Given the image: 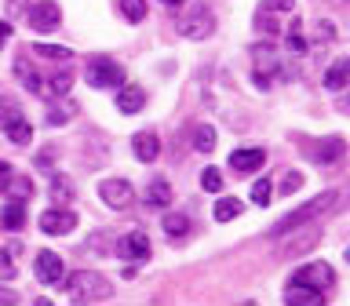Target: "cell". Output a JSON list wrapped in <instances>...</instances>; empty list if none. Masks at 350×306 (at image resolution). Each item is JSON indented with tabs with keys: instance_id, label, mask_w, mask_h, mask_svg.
<instances>
[{
	"instance_id": "1",
	"label": "cell",
	"mask_w": 350,
	"mask_h": 306,
	"mask_svg": "<svg viewBox=\"0 0 350 306\" xmlns=\"http://www.w3.org/2000/svg\"><path fill=\"white\" fill-rule=\"evenodd\" d=\"M62 288L70 295V303H103L113 295V281H106L95 270H77L70 277H62Z\"/></svg>"
},
{
	"instance_id": "2",
	"label": "cell",
	"mask_w": 350,
	"mask_h": 306,
	"mask_svg": "<svg viewBox=\"0 0 350 306\" xmlns=\"http://www.w3.org/2000/svg\"><path fill=\"white\" fill-rule=\"evenodd\" d=\"M339 201V193L336 190H325V193H317V197H310L306 204H299L295 212H288V215H281L278 219V226L270 230V237H281L284 230H292V226H299V223H310V219H321L328 208H332Z\"/></svg>"
},
{
	"instance_id": "3",
	"label": "cell",
	"mask_w": 350,
	"mask_h": 306,
	"mask_svg": "<svg viewBox=\"0 0 350 306\" xmlns=\"http://www.w3.org/2000/svg\"><path fill=\"white\" fill-rule=\"evenodd\" d=\"M175 29H179V37L186 40H204L215 33V11L208 4H193L186 15H179V22H175Z\"/></svg>"
},
{
	"instance_id": "4",
	"label": "cell",
	"mask_w": 350,
	"mask_h": 306,
	"mask_svg": "<svg viewBox=\"0 0 350 306\" xmlns=\"http://www.w3.org/2000/svg\"><path fill=\"white\" fill-rule=\"evenodd\" d=\"M284 234H292V237H288V245H284V255H303V251H310L317 240H321V219L299 223V226L284 230ZM284 234H281V237H284Z\"/></svg>"
},
{
	"instance_id": "5",
	"label": "cell",
	"mask_w": 350,
	"mask_h": 306,
	"mask_svg": "<svg viewBox=\"0 0 350 306\" xmlns=\"http://www.w3.org/2000/svg\"><path fill=\"white\" fill-rule=\"evenodd\" d=\"M88 84L92 87H117L124 84V70H120V62L113 59H92L88 62Z\"/></svg>"
},
{
	"instance_id": "6",
	"label": "cell",
	"mask_w": 350,
	"mask_h": 306,
	"mask_svg": "<svg viewBox=\"0 0 350 306\" xmlns=\"http://www.w3.org/2000/svg\"><path fill=\"white\" fill-rule=\"evenodd\" d=\"M26 22H29L33 33H51V29H59L62 11H59L55 0H37L33 8H26Z\"/></svg>"
},
{
	"instance_id": "7",
	"label": "cell",
	"mask_w": 350,
	"mask_h": 306,
	"mask_svg": "<svg viewBox=\"0 0 350 306\" xmlns=\"http://www.w3.org/2000/svg\"><path fill=\"white\" fill-rule=\"evenodd\" d=\"M98 197H103L106 208H117V212H124V208L135 201V190H131L128 179H103V182H98Z\"/></svg>"
},
{
	"instance_id": "8",
	"label": "cell",
	"mask_w": 350,
	"mask_h": 306,
	"mask_svg": "<svg viewBox=\"0 0 350 306\" xmlns=\"http://www.w3.org/2000/svg\"><path fill=\"white\" fill-rule=\"evenodd\" d=\"M292 281L310 284V288H317V292H328L336 284V270L328 266V262H306V266H299L292 273Z\"/></svg>"
},
{
	"instance_id": "9",
	"label": "cell",
	"mask_w": 350,
	"mask_h": 306,
	"mask_svg": "<svg viewBox=\"0 0 350 306\" xmlns=\"http://www.w3.org/2000/svg\"><path fill=\"white\" fill-rule=\"evenodd\" d=\"M33 273H37L40 284H62L66 262L59 259V251H37V259H33Z\"/></svg>"
},
{
	"instance_id": "10",
	"label": "cell",
	"mask_w": 350,
	"mask_h": 306,
	"mask_svg": "<svg viewBox=\"0 0 350 306\" xmlns=\"http://www.w3.org/2000/svg\"><path fill=\"white\" fill-rule=\"evenodd\" d=\"M117 255L120 259H131V262H142V259H150V237H146V230H131L128 237H120L117 240Z\"/></svg>"
},
{
	"instance_id": "11",
	"label": "cell",
	"mask_w": 350,
	"mask_h": 306,
	"mask_svg": "<svg viewBox=\"0 0 350 306\" xmlns=\"http://www.w3.org/2000/svg\"><path fill=\"white\" fill-rule=\"evenodd\" d=\"M73 226H77V215L70 208H48V212L40 215V230L48 237H62V234H70Z\"/></svg>"
},
{
	"instance_id": "12",
	"label": "cell",
	"mask_w": 350,
	"mask_h": 306,
	"mask_svg": "<svg viewBox=\"0 0 350 306\" xmlns=\"http://www.w3.org/2000/svg\"><path fill=\"white\" fill-rule=\"evenodd\" d=\"M131 153L142 161V164H150V161H157V153H161V142L153 131H135L131 135Z\"/></svg>"
},
{
	"instance_id": "13",
	"label": "cell",
	"mask_w": 350,
	"mask_h": 306,
	"mask_svg": "<svg viewBox=\"0 0 350 306\" xmlns=\"http://www.w3.org/2000/svg\"><path fill=\"white\" fill-rule=\"evenodd\" d=\"M117 106H120V113H139V109L146 106V92H142L139 84H120L117 87Z\"/></svg>"
},
{
	"instance_id": "14",
	"label": "cell",
	"mask_w": 350,
	"mask_h": 306,
	"mask_svg": "<svg viewBox=\"0 0 350 306\" xmlns=\"http://www.w3.org/2000/svg\"><path fill=\"white\" fill-rule=\"evenodd\" d=\"M230 164H234V171H241V175H248V171H256V168H262L267 164V153L262 150H234L230 153Z\"/></svg>"
},
{
	"instance_id": "15",
	"label": "cell",
	"mask_w": 350,
	"mask_h": 306,
	"mask_svg": "<svg viewBox=\"0 0 350 306\" xmlns=\"http://www.w3.org/2000/svg\"><path fill=\"white\" fill-rule=\"evenodd\" d=\"M321 299H325V292L310 288V284H299V281H292L288 288H284V303H299V306H321Z\"/></svg>"
},
{
	"instance_id": "16",
	"label": "cell",
	"mask_w": 350,
	"mask_h": 306,
	"mask_svg": "<svg viewBox=\"0 0 350 306\" xmlns=\"http://www.w3.org/2000/svg\"><path fill=\"white\" fill-rule=\"evenodd\" d=\"M26 226V204L22 201H11L0 208V230H8V234H15V230Z\"/></svg>"
},
{
	"instance_id": "17",
	"label": "cell",
	"mask_w": 350,
	"mask_h": 306,
	"mask_svg": "<svg viewBox=\"0 0 350 306\" xmlns=\"http://www.w3.org/2000/svg\"><path fill=\"white\" fill-rule=\"evenodd\" d=\"M347 81H350V59H336L325 70V87H328V92H343Z\"/></svg>"
},
{
	"instance_id": "18",
	"label": "cell",
	"mask_w": 350,
	"mask_h": 306,
	"mask_svg": "<svg viewBox=\"0 0 350 306\" xmlns=\"http://www.w3.org/2000/svg\"><path fill=\"white\" fill-rule=\"evenodd\" d=\"M161 226H164V237H168V240H183L186 234H190V215L168 212V215L161 219Z\"/></svg>"
},
{
	"instance_id": "19",
	"label": "cell",
	"mask_w": 350,
	"mask_h": 306,
	"mask_svg": "<svg viewBox=\"0 0 350 306\" xmlns=\"http://www.w3.org/2000/svg\"><path fill=\"white\" fill-rule=\"evenodd\" d=\"M142 197H146V208H168V204H172V186H168V179H153Z\"/></svg>"
},
{
	"instance_id": "20",
	"label": "cell",
	"mask_w": 350,
	"mask_h": 306,
	"mask_svg": "<svg viewBox=\"0 0 350 306\" xmlns=\"http://www.w3.org/2000/svg\"><path fill=\"white\" fill-rule=\"evenodd\" d=\"M343 153H347V142L339 139V135H328L321 146H317V164H336Z\"/></svg>"
},
{
	"instance_id": "21",
	"label": "cell",
	"mask_w": 350,
	"mask_h": 306,
	"mask_svg": "<svg viewBox=\"0 0 350 306\" xmlns=\"http://www.w3.org/2000/svg\"><path fill=\"white\" fill-rule=\"evenodd\" d=\"M8 197H11V201H26V197H33V179H29V175H15V171H11L8 175Z\"/></svg>"
},
{
	"instance_id": "22",
	"label": "cell",
	"mask_w": 350,
	"mask_h": 306,
	"mask_svg": "<svg viewBox=\"0 0 350 306\" xmlns=\"http://www.w3.org/2000/svg\"><path fill=\"white\" fill-rule=\"evenodd\" d=\"M241 208H245V204H241L237 197H219L215 208H212V215H215V223H230V219L241 215Z\"/></svg>"
},
{
	"instance_id": "23",
	"label": "cell",
	"mask_w": 350,
	"mask_h": 306,
	"mask_svg": "<svg viewBox=\"0 0 350 306\" xmlns=\"http://www.w3.org/2000/svg\"><path fill=\"white\" fill-rule=\"evenodd\" d=\"M4 131H8V139L15 142V146H29V139H33V124H29L26 117H15Z\"/></svg>"
},
{
	"instance_id": "24",
	"label": "cell",
	"mask_w": 350,
	"mask_h": 306,
	"mask_svg": "<svg viewBox=\"0 0 350 306\" xmlns=\"http://www.w3.org/2000/svg\"><path fill=\"white\" fill-rule=\"evenodd\" d=\"M15 73H18V81L26 84L29 92H40V76H37V70H33V66H26V59L15 62Z\"/></svg>"
},
{
	"instance_id": "25",
	"label": "cell",
	"mask_w": 350,
	"mask_h": 306,
	"mask_svg": "<svg viewBox=\"0 0 350 306\" xmlns=\"http://www.w3.org/2000/svg\"><path fill=\"white\" fill-rule=\"evenodd\" d=\"M120 15L128 22H142L146 18V0H120Z\"/></svg>"
},
{
	"instance_id": "26",
	"label": "cell",
	"mask_w": 350,
	"mask_h": 306,
	"mask_svg": "<svg viewBox=\"0 0 350 306\" xmlns=\"http://www.w3.org/2000/svg\"><path fill=\"white\" fill-rule=\"evenodd\" d=\"M288 51H292V55H303V51H306V40H303V22H299V18H292V26H288Z\"/></svg>"
},
{
	"instance_id": "27",
	"label": "cell",
	"mask_w": 350,
	"mask_h": 306,
	"mask_svg": "<svg viewBox=\"0 0 350 306\" xmlns=\"http://www.w3.org/2000/svg\"><path fill=\"white\" fill-rule=\"evenodd\" d=\"M273 201V186L267 179H259L256 186H252V204H259V208H267Z\"/></svg>"
},
{
	"instance_id": "28",
	"label": "cell",
	"mask_w": 350,
	"mask_h": 306,
	"mask_svg": "<svg viewBox=\"0 0 350 306\" xmlns=\"http://www.w3.org/2000/svg\"><path fill=\"white\" fill-rule=\"evenodd\" d=\"M40 87H48L51 95H66V92L73 87V76H70V73H55L51 81H48V84H40Z\"/></svg>"
},
{
	"instance_id": "29",
	"label": "cell",
	"mask_w": 350,
	"mask_h": 306,
	"mask_svg": "<svg viewBox=\"0 0 350 306\" xmlns=\"http://www.w3.org/2000/svg\"><path fill=\"white\" fill-rule=\"evenodd\" d=\"M51 193H55V201H70V197H73V182L66 179V175H55V179H51Z\"/></svg>"
},
{
	"instance_id": "30",
	"label": "cell",
	"mask_w": 350,
	"mask_h": 306,
	"mask_svg": "<svg viewBox=\"0 0 350 306\" xmlns=\"http://www.w3.org/2000/svg\"><path fill=\"white\" fill-rule=\"evenodd\" d=\"M193 146L201 150V153H212V150H215V131H212V128H197Z\"/></svg>"
},
{
	"instance_id": "31",
	"label": "cell",
	"mask_w": 350,
	"mask_h": 306,
	"mask_svg": "<svg viewBox=\"0 0 350 306\" xmlns=\"http://www.w3.org/2000/svg\"><path fill=\"white\" fill-rule=\"evenodd\" d=\"M15 117H22V109L11 102V98H0V128H8Z\"/></svg>"
},
{
	"instance_id": "32",
	"label": "cell",
	"mask_w": 350,
	"mask_h": 306,
	"mask_svg": "<svg viewBox=\"0 0 350 306\" xmlns=\"http://www.w3.org/2000/svg\"><path fill=\"white\" fill-rule=\"evenodd\" d=\"M37 55H44V59H62V62H66L73 51H70V48H59V44H37Z\"/></svg>"
},
{
	"instance_id": "33",
	"label": "cell",
	"mask_w": 350,
	"mask_h": 306,
	"mask_svg": "<svg viewBox=\"0 0 350 306\" xmlns=\"http://www.w3.org/2000/svg\"><path fill=\"white\" fill-rule=\"evenodd\" d=\"M70 117H73V106H70V102H62V109H59V106H55V109H48V124H51V128L66 124Z\"/></svg>"
},
{
	"instance_id": "34",
	"label": "cell",
	"mask_w": 350,
	"mask_h": 306,
	"mask_svg": "<svg viewBox=\"0 0 350 306\" xmlns=\"http://www.w3.org/2000/svg\"><path fill=\"white\" fill-rule=\"evenodd\" d=\"M201 186H204L208 193H219V190H223V175H219L215 168H204V175H201Z\"/></svg>"
},
{
	"instance_id": "35",
	"label": "cell",
	"mask_w": 350,
	"mask_h": 306,
	"mask_svg": "<svg viewBox=\"0 0 350 306\" xmlns=\"http://www.w3.org/2000/svg\"><path fill=\"white\" fill-rule=\"evenodd\" d=\"M0 277H15V251L0 248Z\"/></svg>"
},
{
	"instance_id": "36",
	"label": "cell",
	"mask_w": 350,
	"mask_h": 306,
	"mask_svg": "<svg viewBox=\"0 0 350 306\" xmlns=\"http://www.w3.org/2000/svg\"><path fill=\"white\" fill-rule=\"evenodd\" d=\"M299 186H303V175H299V171H288V175L281 179V190H284V193H295Z\"/></svg>"
},
{
	"instance_id": "37",
	"label": "cell",
	"mask_w": 350,
	"mask_h": 306,
	"mask_svg": "<svg viewBox=\"0 0 350 306\" xmlns=\"http://www.w3.org/2000/svg\"><path fill=\"white\" fill-rule=\"evenodd\" d=\"M292 8H295V0H262L259 11H292Z\"/></svg>"
},
{
	"instance_id": "38",
	"label": "cell",
	"mask_w": 350,
	"mask_h": 306,
	"mask_svg": "<svg viewBox=\"0 0 350 306\" xmlns=\"http://www.w3.org/2000/svg\"><path fill=\"white\" fill-rule=\"evenodd\" d=\"M51 153H55V150H44V153H40V157H37V164H40V168H44V171H51Z\"/></svg>"
},
{
	"instance_id": "39",
	"label": "cell",
	"mask_w": 350,
	"mask_h": 306,
	"mask_svg": "<svg viewBox=\"0 0 350 306\" xmlns=\"http://www.w3.org/2000/svg\"><path fill=\"white\" fill-rule=\"evenodd\" d=\"M22 4H26V0H8V15H18Z\"/></svg>"
},
{
	"instance_id": "40",
	"label": "cell",
	"mask_w": 350,
	"mask_h": 306,
	"mask_svg": "<svg viewBox=\"0 0 350 306\" xmlns=\"http://www.w3.org/2000/svg\"><path fill=\"white\" fill-rule=\"evenodd\" d=\"M0 303H18V295L15 292H0Z\"/></svg>"
},
{
	"instance_id": "41",
	"label": "cell",
	"mask_w": 350,
	"mask_h": 306,
	"mask_svg": "<svg viewBox=\"0 0 350 306\" xmlns=\"http://www.w3.org/2000/svg\"><path fill=\"white\" fill-rule=\"evenodd\" d=\"M8 175H11V164H8V161H0V182H4Z\"/></svg>"
},
{
	"instance_id": "42",
	"label": "cell",
	"mask_w": 350,
	"mask_h": 306,
	"mask_svg": "<svg viewBox=\"0 0 350 306\" xmlns=\"http://www.w3.org/2000/svg\"><path fill=\"white\" fill-rule=\"evenodd\" d=\"M11 37V22H0V40H8Z\"/></svg>"
},
{
	"instance_id": "43",
	"label": "cell",
	"mask_w": 350,
	"mask_h": 306,
	"mask_svg": "<svg viewBox=\"0 0 350 306\" xmlns=\"http://www.w3.org/2000/svg\"><path fill=\"white\" fill-rule=\"evenodd\" d=\"M164 8H179V4H186V0H161Z\"/></svg>"
}]
</instances>
